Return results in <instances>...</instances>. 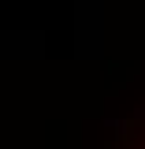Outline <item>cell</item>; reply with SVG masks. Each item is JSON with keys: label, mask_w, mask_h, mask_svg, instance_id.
<instances>
[{"label": "cell", "mask_w": 145, "mask_h": 149, "mask_svg": "<svg viewBox=\"0 0 145 149\" xmlns=\"http://www.w3.org/2000/svg\"><path fill=\"white\" fill-rule=\"evenodd\" d=\"M123 149H145V116L123 127Z\"/></svg>", "instance_id": "cell-1"}]
</instances>
